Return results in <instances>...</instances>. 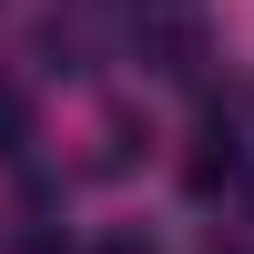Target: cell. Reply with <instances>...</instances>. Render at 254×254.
Instances as JSON below:
<instances>
[]
</instances>
